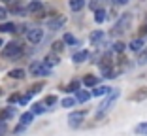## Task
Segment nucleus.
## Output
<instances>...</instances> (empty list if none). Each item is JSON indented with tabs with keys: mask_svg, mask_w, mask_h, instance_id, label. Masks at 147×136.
I'll use <instances>...</instances> for the list:
<instances>
[{
	"mask_svg": "<svg viewBox=\"0 0 147 136\" xmlns=\"http://www.w3.org/2000/svg\"><path fill=\"white\" fill-rule=\"evenodd\" d=\"M119 95H121V93H119V89H113V91L109 93V95H108V98H106V100L102 102V106H100L98 114H96V119H98V117H102V115H104L106 112H108L109 108H111V104L117 100V98H119Z\"/></svg>",
	"mask_w": 147,
	"mask_h": 136,
	"instance_id": "f257e3e1",
	"label": "nucleus"
},
{
	"mask_svg": "<svg viewBox=\"0 0 147 136\" xmlns=\"http://www.w3.org/2000/svg\"><path fill=\"white\" fill-rule=\"evenodd\" d=\"M104 19H106V12L104 9H96L94 12V21L96 23H104Z\"/></svg>",
	"mask_w": 147,
	"mask_h": 136,
	"instance_id": "6ab92c4d",
	"label": "nucleus"
},
{
	"mask_svg": "<svg viewBox=\"0 0 147 136\" xmlns=\"http://www.w3.org/2000/svg\"><path fill=\"white\" fill-rule=\"evenodd\" d=\"M64 42H66V44H78V40L74 38L72 34H64Z\"/></svg>",
	"mask_w": 147,
	"mask_h": 136,
	"instance_id": "cd10ccee",
	"label": "nucleus"
},
{
	"mask_svg": "<svg viewBox=\"0 0 147 136\" xmlns=\"http://www.w3.org/2000/svg\"><path fill=\"white\" fill-rule=\"evenodd\" d=\"M147 98V87H142V89H138L136 93H132L128 97V100H132V102H142V100H145Z\"/></svg>",
	"mask_w": 147,
	"mask_h": 136,
	"instance_id": "0eeeda50",
	"label": "nucleus"
},
{
	"mask_svg": "<svg viewBox=\"0 0 147 136\" xmlns=\"http://www.w3.org/2000/svg\"><path fill=\"white\" fill-rule=\"evenodd\" d=\"M143 45H145V44H143V40H140V38H138V40H132V42H130V49H132V51H140Z\"/></svg>",
	"mask_w": 147,
	"mask_h": 136,
	"instance_id": "dca6fc26",
	"label": "nucleus"
},
{
	"mask_svg": "<svg viewBox=\"0 0 147 136\" xmlns=\"http://www.w3.org/2000/svg\"><path fill=\"white\" fill-rule=\"evenodd\" d=\"M26 38H28L30 44H40L42 38H43V30H42V28H32V30H28Z\"/></svg>",
	"mask_w": 147,
	"mask_h": 136,
	"instance_id": "423d86ee",
	"label": "nucleus"
},
{
	"mask_svg": "<svg viewBox=\"0 0 147 136\" xmlns=\"http://www.w3.org/2000/svg\"><path fill=\"white\" fill-rule=\"evenodd\" d=\"M6 15H8L6 8H0V21H2V19H6Z\"/></svg>",
	"mask_w": 147,
	"mask_h": 136,
	"instance_id": "72a5a7b5",
	"label": "nucleus"
},
{
	"mask_svg": "<svg viewBox=\"0 0 147 136\" xmlns=\"http://www.w3.org/2000/svg\"><path fill=\"white\" fill-rule=\"evenodd\" d=\"M76 104V100H74V98H64V100H62V106H64V108H72V106Z\"/></svg>",
	"mask_w": 147,
	"mask_h": 136,
	"instance_id": "bb28decb",
	"label": "nucleus"
},
{
	"mask_svg": "<svg viewBox=\"0 0 147 136\" xmlns=\"http://www.w3.org/2000/svg\"><path fill=\"white\" fill-rule=\"evenodd\" d=\"M78 89H79V81H72V83H70L68 87H66V91L72 93V91H78Z\"/></svg>",
	"mask_w": 147,
	"mask_h": 136,
	"instance_id": "a878e982",
	"label": "nucleus"
},
{
	"mask_svg": "<svg viewBox=\"0 0 147 136\" xmlns=\"http://www.w3.org/2000/svg\"><path fill=\"white\" fill-rule=\"evenodd\" d=\"M64 23H66L64 17H57L55 21H49V28H51V30H57V28H61Z\"/></svg>",
	"mask_w": 147,
	"mask_h": 136,
	"instance_id": "1a4fd4ad",
	"label": "nucleus"
},
{
	"mask_svg": "<svg viewBox=\"0 0 147 136\" xmlns=\"http://www.w3.org/2000/svg\"><path fill=\"white\" fill-rule=\"evenodd\" d=\"M0 95H2V89H0Z\"/></svg>",
	"mask_w": 147,
	"mask_h": 136,
	"instance_id": "4c0bfd02",
	"label": "nucleus"
},
{
	"mask_svg": "<svg viewBox=\"0 0 147 136\" xmlns=\"http://www.w3.org/2000/svg\"><path fill=\"white\" fill-rule=\"evenodd\" d=\"M6 131H8V125H6L4 121H0V136H4Z\"/></svg>",
	"mask_w": 147,
	"mask_h": 136,
	"instance_id": "c756f323",
	"label": "nucleus"
},
{
	"mask_svg": "<svg viewBox=\"0 0 147 136\" xmlns=\"http://www.w3.org/2000/svg\"><path fill=\"white\" fill-rule=\"evenodd\" d=\"M53 49H55V51H62V42H55V44H53Z\"/></svg>",
	"mask_w": 147,
	"mask_h": 136,
	"instance_id": "2f4dec72",
	"label": "nucleus"
},
{
	"mask_svg": "<svg viewBox=\"0 0 147 136\" xmlns=\"http://www.w3.org/2000/svg\"><path fill=\"white\" fill-rule=\"evenodd\" d=\"M83 119H85V112H74V114L68 115V125L76 129L83 123Z\"/></svg>",
	"mask_w": 147,
	"mask_h": 136,
	"instance_id": "39448f33",
	"label": "nucleus"
},
{
	"mask_svg": "<svg viewBox=\"0 0 147 136\" xmlns=\"http://www.w3.org/2000/svg\"><path fill=\"white\" fill-rule=\"evenodd\" d=\"M87 57H89V53H87V51H78L72 59H74V62H83V61H87Z\"/></svg>",
	"mask_w": 147,
	"mask_h": 136,
	"instance_id": "ddd939ff",
	"label": "nucleus"
},
{
	"mask_svg": "<svg viewBox=\"0 0 147 136\" xmlns=\"http://www.w3.org/2000/svg\"><path fill=\"white\" fill-rule=\"evenodd\" d=\"M91 98V93H87V91H78V100L79 102H87Z\"/></svg>",
	"mask_w": 147,
	"mask_h": 136,
	"instance_id": "aec40b11",
	"label": "nucleus"
},
{
	"mask_svg": "<svg viewBox=\"0 0 147 136\" xmlns=\"http://www.w3.org/2000/svg\"><path fill=\"white\" fill-rule=\"evenodd\" d=\"M40 9H42V4H40V2H32V4L28 6V12L30 13H36V12H40Z\"/></svg>",
	"mask_w": 147,
	"mask_h": 136,
	"instance_id": "412c9836",
	"label": "nucleus"
},
{
	"mask_svg": "<svg viewBox=\"0 0 147 136\" xmlns=\"http://www.w3.org/2000/svg\"><path fill=\"white\" fill-rule=\"evenodd\" d=\"M32 119H34V114H32V112H26V114L21 115V125H23V127L30 125V123H32Z\"/></svg>",
	"mask_w": 147,
	"mask_h": 136,
	"instance_id": "9d476101",
	"label": "nucleus"
},
{
	"mask_svg": "<svg viewBox=\"0 0 147 136\" xmlns=\"http://www.w3.org/2000/svg\"><path fill=\"white\" fill-rule=\"evenodd\" d=\"M43 62H45V64H47L49 68H51V66L59 64V57H57V55H53V53H51V55H47V57H45V61H43Z\"/></svg>",
	"mask_w": 147,
	"mask_h": 136,
	"instance_id": "2eb2a0df",
	"label": "nucleus"
},
{
	"mask_svg": "<svg viewBox=\"0 0 147 136\" xmlns=\"http://www.w3.org/2000/svg\"><path fill=\"white\" fill-rule=\"evenodd\" d=\"M136 132H138V134H143V136H147V123H142V125H138V127H136Z\"/></svg>",
	"mask_w": 147,
	"mask_h": 136,
	"instance_id": "4be33fe9",
	"label": "nucleus"
},
{
	"mask_svg": "<svg viewBox=\"0 0 147 136\" xmlns=\"http://www.w3.org/2000/svg\"><path fill=\"white\" fill-rule=\"evenodd\" d=\"M0 32H15V25L13 23H4V25H0Z\"/></svg>",
	"mask_w": 147,
	"mask_h": 136,
	"instance_id": "a211bd4d",
	"label": "nucleus"
},
{
	"mask_svg": "<svg viewBox=\"0 0 147 136\" xmlns=\"http://www.w3.org/2000/svg\"><path fill=\"white\" fill-rule=\"evenodd\" d=\"M109 91H111L109 87H106V85H100V87H94V91H92V97H104V95H108Z\"/></svg>",
	"mask_w": 147,
	"mask_h": 136,
	"instance_id": "6e6552de",
	"label": "nucleus"
},
{
	"mask_svg": "<svg viewBox=\"0 0 147 136\" xmlns=\"http://www.w3.org/2000/svg\"><path fill=\"white\" fill-rule=\"evenodd\" d=\"M49 72H51V68L45 62H34V64H30L32 76H49Z\"/></svg>",
	"mask_w": 147,
	"mask_h": 136,
	"instance_id": "7ed1b4c3",
	"label": "nucleus"
},
{
	"mask_svg": "<svg viewBox=\"0 0 147 136\" xmlns=\"http://www.w3.org/2000/svg\"><path fill=\"white\" fill-rule=\"evenodd\" d=\"M2 2H11V0H2Z\"/></svg>",
	"mask_w": 147,
	"mask_h": 136,
	"instance_id": "e433bc0d",
	"label": "nucleus"
},
{
	"mask_svg": "<svg viewBox=\"0 0 147 136\" xmlns=\"http://www.w3.org/2000/svg\"><path fill=\"white\" fill-rule=\"evenodd\" d=\"M113 51L123 53V51H125V44H123V42H115V44H113Z\"/></svg>",
	"mask_w": 147,
	"mask_h": 136,
	"instance_id": "5701e85b",
	"label": "nucleus"
},
{
	"mask_svg": "<svg viewBox=\"0 0 147 136\" xmlns=\"http://www.w3.org/2000/svg\"><path fill=\"white\" fill-rule=\"evenodd\" d=\"M96 83H98V78L96 76H85L83 78V85H87V87H94Z\"/></svg>",
	"mask_w": 147,
	"mask_h": 136,
	"instance_id": "9b49d317",
	"label": "nucleus"
},
{
	"mask_svg": "<svg viewBox=\"0 0 147 136\" xmlns=\"http://www.w3.org/2000/svg\"><path fill=\"white\" fill-rule=\"evenodd\" d=\"M83 6H85V0H70V8H72L74 12H79Z\"/></svg>",
	"mask_w": 147,
	"mask_h": 136,
	"instance_id": "f8f14e48",
	"label": "nucleus"
},
{
	"mask_svg": "<svg viewBox=\"0 0 147 136\" xmlns=\"http://www.w3.org/2000/svg\"><path fill=\"white\" fill-rule=\"evenodd\" d=\"M2 53H4V57H8V59H15V57H19V55L23 53V45L17 44V42H9Z\"/></svg>",
	"mask_w": 147,
	"mask_h": 136,
	"instance_id": "f03ea898",
	"label": "nucleus"
},
{
	"mask_svg": "<svg viewBox=\"0 0 147 136\" xmlns=\"http://www.w3.org/2000/svg\"><path fill=\"white\" fill-rule=\"evenodd\" d=\"M43 112H45L43 104H34L32 106V114H43Z\"/></svg>",
	"mask_w": 147,
	"mask_h": 136,
	"instance_id": "b1692460",
	"label": "nucleus"
},
{
	"mask_svg": "<svg viewBox=\"0 0 147 136\" xmlns=\"http://www.w3.org/2000/svg\"><path fill=\"white\" fill-rule=\"evenodd\" d=\"M55 102H57V97H53V95H51V97H47V98H45V104H47V106H53Z\"/></svg>",
	"mask_w": 147,
	"mask_h": 136,
	"instance_id": "7c9ffc66",
	"label": "nucleus"
},
{
	"mask_svg": "<svg viewBox=\"0 0 147 136\" xmlns=\"http://www.w3.org/2000/svg\"><path fill=\"white\" fill-rule=\"evenodd\" d=\"M2 45H4V40H2V38H0V47H2Z\"/></svg>",
	"mask_w": 147,
	"mask_h": 136,
	"instance_id": "c9c22d12",
	"label": "nucleus"
},
{
	"mask_svg": "<svg viewBox=\"0 0 147 136\" xmlns=\"http://www.w3.org/2000/svg\"><path fill=\"white\" fill-rule=\"evenodd\" d=\"M98 40H102V32H100V30L92 32V34H91V42H92V44H96Z\"/></svg>",
	"mask_w": 147,
	"mask_h": 136,
	"instance_id": "393cba45",
	"label": "nucleus"
},
{
	"mask_svg": "<svg viewBox=\"0 0 147 136\" xmlns=\"http://www.w3.org/2000/svg\"><path fill=\"white\" fill-rule=\"evenodd\" d=\"M147 62V49H145V53H143L142 57H140V64H145Z\"/></svg>",
	"mask_w": 147,
	"mask_h": 136,
	"instance_id": "473e14b6",
	"label": "nucleus"
},
{
	"mask_svg": "<svg viewBox=\"0 0 147 136\" xmlns=\"http://www.w3.org/2000/svg\"><path fill=\"white\" fill-rule=\"evenodd\" d=\"M117 4H126V2H128V0H115Z\"/></svg>",
	"mask_w": 147,
	"mask_h": 136,
	"instance_id": "f704fd0d",
	"label": "nucleus"
},
{
	"mask_svg": "<svg viewBox=\"0 0 147 136\" xmlns=\"http://www.w3.org/2000/svg\"><path fill=\"white\" fill-rule=\"evenodd\" d=\"M100 66H102V68H111L113 66V62H111V55H104V59H102V62H100Z\"/></svg>",
	"mask_w": 147,
	"mask_h": 136,
	"instance_id": "f3484780",
	"label": "nucleus"
},
{
	"mask_svg": "<svg viewBox=\"0 0 147 136\" xmlns=\"http://www.w3.org/2000/svg\"><path fill=\"white\" fill-rule=\"evenodd\" d=\"M9 78H13V79H23V78H25V70H23V68H15V70L9 72Z\"/></svg>",
	"mask_w": 147,
	"mask_h": 136,
	"instance_id": "4468645a",
	"label": "nucleus"
},
{
	"mask_svg": "<svg viewBox=\"0 0 147 136\" xmlns=\"http://www.w3.org/2000/svg\"><path fill=\"white\" fill-rule=\"evenodd\" d=\"M143 30H147V26H145V28H143Z\"/></svg>",
	"mask_w": 147,
	"mask_h": 136,
	"instance_id": "58836bf2",
	"label": "nucleus"
},
{
	"mask_svg": "<svg viewBox=\"0 0 147 136\" xmlns=\"http://www.w3.org/2000/svg\"><path fill=\"white\" fill-rule=\"evenodd\" d=\"M128 25H130V15H128V13H123V17L119 19V23L113 26L111 34H123V32H125V28Z\"/></svg>",
	"mask_w": 147,
	"mask_h": 136,
	"instance_id": "20e7f679",
	"label": "nucleus"
},
{
	"mask_svg": "<svg viewBox=\"0 0 147 136\" xmlns=\"http://www.w3.org/2000/svg\"><path fill=\"white\" fill-rule=\"evenodd\" d=\"M42 87H43V83H36V85H32V89L28 91V95H34V93H38Z\"/></svg>",
	"mask_w": 147,
	"mask_h": 136,
	"instance_id": "c85d7f7f",
	"label": "nucleus"
}]
</instances>
